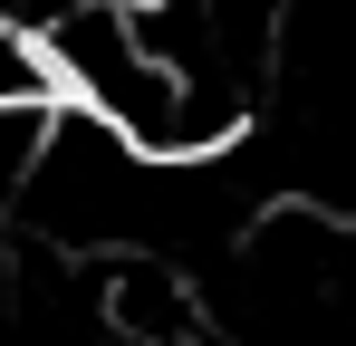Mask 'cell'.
<instances>
[{
  "mask_svg": "<svg viewBox=\"0 0 356 346\" xmlns=\"http://www.w3.org/2000/svg\"><path fill=\"white\" fill-rule=\"evenodd\" d=\"M77 10H97V0H0V19H10V39H58Z\"/></svg>",
  "mask_w": 356,
  "mask_h": 346,
  "instance_id": "1",
  "label": "cell"
}]
</instances>
